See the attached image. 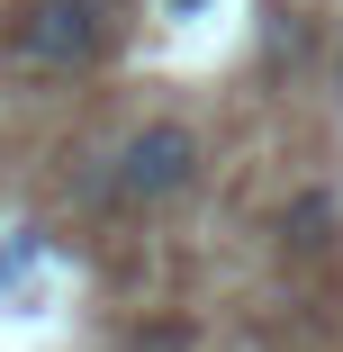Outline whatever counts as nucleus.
Masks as SVG:
<instances>
[{
    "instance_id": "1",
    "label": "nucleus",
    "mask_w": 343,
    "mask_h": 352,
    "mask_svg": "<svg viewBox=\"0 0 343 352\" xmlns=\"http://www.w3.org/2000/svg\"><path fill=\"white\" fill-rule=\"evenodd\" d=\"M199 163H208V145H199L190 118H145V126L109 154V190H118L126 208H163V199H181V190L199 181Z\"/></svg>"
},
{
    "instance_id": "2",
    "label": "nucleus",
    "mask_w": 343,
    "mask_h": 352,
    "mask_svg": "<svg viewBox=\"0 0 343 352\" xmlns=\"http://www.w3.org/2000/svg\"><path fill=\"white\" fill-rule=\"evenodd\" d=\"M109 0H27V19H19V54L45 63V73H73V63H91L109 45Z\"/></svg>"
},
{
    "instance_id": "3",
    "label": "nucleus",
    "mask_w": 343,
    "mask_h": 352,
    "mask_svg": "<svg viewBox=\"0 0 343 352\" xmlns=\"http://www.w3.org/2000/svg\"><path fill=\"white\" fill-rule=\"evenodd\" d=\"M280 235H298V244L316 253V244L334 235V199H325V190H298V199H289V217H280Z\"/></svg>"
},
{
    "instance_id": "4",
    "label": "nucleus",
    "mask_w": 343,
    "mask_h": 352,
    "mask_svg": "<svg viewBox=\"0 0 343 352\" xmlns=\"http://www.w3.org/2000/svg\"><path fill=\"white\" fill-rule=\"evenodd\" d=\"M172 10H199V0H172Z\"/></svg>"
}]
</instances>
